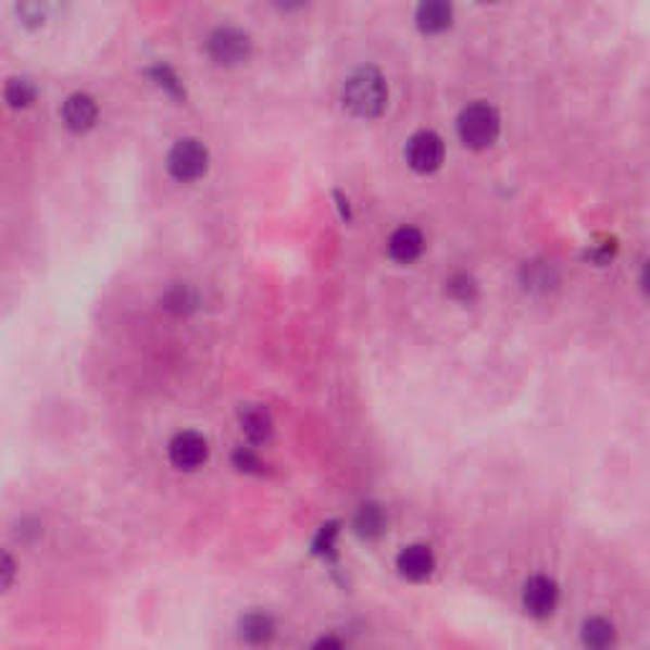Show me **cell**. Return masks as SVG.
I'll list each match as a JSON object with an SVG mask.
<instances>
[{"label":"cell","instance_id":"obj_1","mask_svg":"<svg viewBox=\"0 0 650 650\" xmlns=\"http://www.w3.org/2000/svg\"><path fill=\"white\" fill-rule=\"evenodd\" d=\"M389 104V87L384 77L372 66H361L346 79L343 85V108L353 117L372 120L379 117Z\"/></svg>","mask_w":650,"mask_h":650},{"label":"cell","instance_id":"obj_2","mask_svg":"<svg viewBox=\"0 0 650 650\" xmlns=\"http://www.w3.org/2000/svg\"><path fill=\"white\" fill-rule=\"evenodd\" d=\"M498 133H501V117L488 102H473L460 112L458 135L465 148L486 150L498 140Z\"/></svg>","mask_w":650,"mask_h":650},{"label":"cell","instance_id":"obj_3","mask_svg":"<svg viewBox=\"0 0 650 650\" xmlns=\"http://www.w3.org/2000/svg\"><path fill=\"white\" fill-rule=\"evenodd\" d=\"M209 171V150L201 140L184 138L171 148L168 153V173L180 184H193L207 176Z\"/></svg>","mask_w":650,"mask_h":650},{"label":"cell","instance_id":"obj_4","mask_svg":"<svg viewBox=\"0 0 650 650\" xmlns=\"http://www.w3.org/2000/svg\"><path fill=\"white\" fill-rule=\"evenodd\" d=\"M207 54L216 66H239L252 57V39L239 28H216L207 41Z\"/></svg>","mask_w":650,"mask_h":650},{"label":"cell","instance_id":"obj_5","mask_svg":"<svg viewBox=\"0 0 650 650\" xmlns=\"http://www.w3.org/2000/svg\"><path fill=\"white\" fill-rule=\"evenodd\" d=\"M407 163L417 173H435L445 161V142L433 130L414 133L404 148Z\"/></svg>","mask_w":650,"mask_h":650},{"label":"cell","instance_id":"obj_6","mask_svg":"<svg viewBox=\"0 0 650 650\" xmlns=\"http://www.w3.org/2000/svg\"><path fill=\"white\" fill-rule=\"evenodd\" d=\"M168 460L178 471H199L209 460V440L199 433H178L168 442Z\"/></svg>","mask_w":650,"mask_h":650},{"label":"cell","instance_id":"obj_7","mask_svg":"<svg viewBox=\"0 0 650 650\" xmlns=\"http://www.w3.org/2000/svg\"><path fill=\"white\" fill-rule=\"evenodd\" d=\"M559 604V587L551 577H543V574H536L526 582L524 587V610L532 617H549L554 615Z\"/></svg>","mask_w":650,"mask_h":650},{"label":"cell","instance_id":"obj_8","mask_svg":"<svg viewBox=\"0 0 650 650\" xmlns=\"http://www.w3.org/2000/svg\"><path fill=\"white\" fill-rule=\"evenodd\" d=\"M97 115H100V108H97V102L85 92L72 95L62 108V120H64L66 130H72L77 135L92 130L97 123Z\"/></svg>","mask_w":650,"mask_h":650},{"label":"cell","instance_id":"obj_9","mask_svg":"<svg viewBox=\"0 0 650 650\" xmlns=\"http://www.w3.org/2000/svg\"><path fill=\"white\" fill-rule=\"evenodd\" d=\"M397 570L402 577L412 579V582L427 579L429 574L435 572L433 549L425 547V543H412V547H404L397 557Z\"/></svg>","mask_w":650,"mask_h":650},{"label":"cell","instance_id":"obj_10","mask_svg":"<svg viewBox=\"0 0 650 650\" xmlns=\"http://www.w3.org/2000/svg\"><path fill=\"white\" fill-rule=\"evenodd\" d=\"M387 249L395 262L412 264L414 260H420L422 252H425V237H422V232L414 229V226H399V229L389 237Z\"/></svg>","mask_w":650,"mask_h":650},{"label":"cell","instance_id":"obj_11","mask_svg":"<svg viewBox=\"0 0 650 650\" xmlns=\"http://www.w3.org/2000/svg\"><path fill=\"white\" fill-rule=\"evenodd\" d=\"M417 26L422 34H442L452 26V3L450 0H420Z\"/></svg>","mask_w":650,"mask_h":650},{"label":"cell","instance_id":"obj_12","mask_svg":"<svg viewBox=\"0 0 650 650\" xmlns=\"http://www.w3.org/2000/svg\"><path fill=\"white\" fill-rule=\"evenodd\" d=\"M64 0H16V16L26 28H41L62 11Z\"/></svg>","mask_w":650,"mask_h":650},{"label":"cell","instance_id":"obj_13","mask_svg":"<svg viewBox=\"0 0 650 650\" xmlns=\"http://www.w3.org/2000/svg\"><path fill=\"white\" fill-rule=\"evenodd\" d=\"M239 422H241V433H245L249 440L257 445L267 442L272 437V429H275L270 412L264 410V407H257V404L245 407L239 414Z\"/></svg>","mask_w":650,"mask_h":650},{"label":"cell","instance_id":"obj_14","mask_svg":"<svg viewBox=\"0 0 650 650\" xmlns=\"http://www.w3.org/2000/svg\"><path fill=\"white\" fill-rule=\"evenodd\" d=\"M353 528L361 539H379L387 532V513L379 503H364L353 516Z\"/></svg>","mask_w":650,"mask_h":650},{"label":"cell","instance_id":"obj_15","mask_svg":"<svg viewBox=\"0 0 650 650\" xmlns=\"http://www.w3.org/2000/svg\"><path fill=\"white\" fill-rule=\"evenodd\" d=\"M161 305H163V310H168L171 315L184 317V315H191L193 310L199 308V295H196V290L191 285L176 283L163 292Z\"/></svg>","mask_w":650,"mask_h":650},{"label":"cell","instance_id":"obj_16","mask_svg":"<svg viewBox=\"0 0 650 650\" xmlns=\"http://www.w3.org/2000/svg\"><path fill=\"white\" fill-rule=\"evenodd\" d=\"M275 620L267 612H249V615L241 617L239 623V635L252 646H262V642H270L272 635H275Z\"/></svg>","mask_w":650,"mask_h":650},{"label":"cell","instance_id":"obj_17","mask_svg":"<svg viewBox=\"0 0 650 650\" xmlns=\"http://www.w3.org/2000/svg\"><path fill=\"white\" fill-rule=\"evenodd\" d=\"M582 642L589 648H608L615 642V625L604 617H589L582 625Z\"/></svg>","mask_w":650,"mask_h":650},{"label":"cell","instance_id":"obj_18","mask_svg":"<svg viewBox=\"0 0 650 650\" xmlns=\"http://www.w3.org/2000/svg\"><path fill=\"white\" fill-rule=\"evenodd\" d=\"M3 95H5V102H9V108L26 110L32 108L36 100V85L26 77H13L9 79V85H5Z\"/></svg>","mask_w":650,"mask_h":650},{"label":"cell","instance_id":"obj_19","mask_svg":"<svg viewBox=\"0 0 650 650\" xmlns=\"http://www.w3.org/2000/svg\"><path fill=\"white\" fill-rule=\"evenodd\" d=\"M150 77L161 89H165L171 97H176V100H186V89H184V82L178 79V74L171 70V66L165 64H158L150 70Z\"/></svg>","mask_w":650,"mask_h":650},{"label":"cell","instance_id":"obj_20","mask_svg":"<svg viewBox=\"0 0 650 650\" xmlns=\"http://www.w3.org/2000/svg\"><path fill=\"white\" fill-rule=\"evenodd\" d=\"M336 539H338V524L334 521V524H325L321 528V534L315 536L313 551H315V554H321V557L330 554V551L336 549Z\"/></svg>","mask_w":650,"mask_h":650},{"label":"cell","instance_id":"obj_21","mask_svg":"<svg viewBox=\"0 0 650 650\" xmlns=\"http://www.w3.org/2000/svg\"><path fill=\"white\" fill-rule=\"evenodd\" d=\"M16 574H18L16 559H13L5 549H0V592H9L13 582H16Z\"/></svg>","mask_w":650,"mask_h":650},{"label":"cell","instance_id":"obj_22","mask_svg":"<svg viewBox=\"0 0 650 650\" xmlns=\"http://www.w3.org/2000/svg\"><path fill=\"white\" fill-rule=\"evenodd\" d=\"M232 460H234V467L241 473H262V467H264L260 455L247 448H239L237 452H234Z\"/></svg>","mask_w":650,"mask_h":650},{"label":"cell","instance_id":"obj_23","mask_svg":"<svg viewBox=\"0 0 650 650\" xmlns=\"http://www.w3.org/2000/svg\"><path fill=\"white\" fill-rule=\"evenodd\" d=\"M448 292L455 300H473L475 298V283L467 275H455L448 283Z\"/></svg>","mask_w":650,"mask_h":650},{"label":"cell","instance_id":"obj_24","mask_svg":"<svg viewBox=\"0 0 650 650\" xmlns=\"http://www.w3.org/2000/svg\"><path fill=\"white\" fill-rule=\"evenodd\" d=\"M272 3H275L279 11L295 13V11H302V9H305V5L310 3V0H272Z\"/></svg>","mask_w":650,"mask_h":650},{"label":"cell","instance_id":"obj_25","mask_svg":"<svg viewBox=\"0 0 650 650\" xmlns=\"http://www.w3.org/2000/svg\"><path fill=\"white\" fill-rule=\"evenodd\" d=\"M317 646H325V648H341L343 642H341V640H334V638H323L321 642H317Z\"/></svg>","mask_w":650,"mask_h":650},{"label":"cell","instance_id":"obj_26","mask_svg":"<svg viewBox=\"0 0 650 650\" xmlns=\"http://www.w3.org/2000/svg\"><path fill=\"white\" fill-rule=\"evenodd\" d=\"M483 3H490V0H483Z\"/></svg>","mask_w":650,"mask_h":650}]
</instances>
